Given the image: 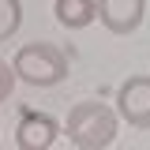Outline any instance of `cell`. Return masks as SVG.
<instances>
[{"mask_svg":"<svg viewBox=\"0 0 150 150\" xmlns=\"http://www.w3.org/2000/svg\"><path fill=\"white\" fill-rule=\"evenodd\" d=\"M68 53L53 45V41H30V45H19L11 56V71L15 79L30 83V86H56L68 79Z\"/></svg>","mask_w":150,"mask_h":150,"instance_id":"2","label":"cell"},{"mask_svg":"<svg viewBox=\"0 0 150 150\" xmlns=\"http://www.w3.org/2000/svg\"><path fill=\"white\" fill-rule=\"evenodd\" d=\"M146 15V0H94V19H101V26L109 34H135Z\"/></svg>","mask_w":150,"mask_h":150,"instance_id":"4","label":"cell"},{"mask_svg":"<svg viewBox=\"0 0 150 150\" xmlns=\"http://www.w3.org/2000/svg\"><path fill=\"white\" fill-rule=\"evenodd\" d=\"M116 120L146 131L150 128V75H128L116 90Z\"/></svg>","mask_w":150,"mask_h":150,"instance_id":"3","label":"cell"},{"mask_svg":"<svg viewBox=\"0 0 150 150\" xmlns=\"http://www.w3.org/2000/svg\"><path fill=\"white\" fill-rule=\"evenodd\" d=\"M11 90H15V71H11L8 60H0V105L11 98Z\"/></svg>","mask_w":150,"mask_h":150,"instance_id":"8","label":"cell"},{"mask_svg":"<svg viewBox=\"0 0 150 150\" xmlns=\"http://www.w3.org/2000/svg\"><path fill=\"white\" fill-rule=\"evenodd\" d=\"M53 15L60 26L68 30H83L94 23V0H56L53 4Z\"/></svg>","mask_w":150,"mask_h":150,"instance_id":"6","label":"cell"},{"mask_svg":"<svg viewBox=\"0 0 150 150\" xmlns=\"http://www.w3.org/2000/svg\"><path fill=\"white\" fill-rule=\"evenodd\" d=\"M56 135H60V124H56V116L41 109H23L15 124V146L19 150H49L56 143Z\"/></svg>","mask_w":150,"mask_h":150,"instance_id":"5","label":"cell"},{"mask_svg":"<svg viewBox=\"0 0 150 150\" xmlns=\"http://www.w3.org/2000/svg\"><path fill=\"white\" fill-rule=\"evenodd\" d=\"M19 26H23V0H0V41H8Z\"/></svg>","mask_w":150,"mask_h":150,"instance_id":"7","label":"cell"},{"mask_svg":"<svg viewBox=\"0 0 150 150\" xmlns=\"http://www.w3.org/2000/svg\"><path fill=\"white\" fill-rule=\"evenodd\" d=\"M116 131H120V120H116L112 105H105V101H79V105H71L68 120H64V135L79 150L112 146Z\"/></svg>","mask_w":150,"mask_h":150,"instance_id":"1","label":"cell"}]
</instances>
